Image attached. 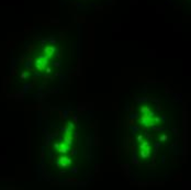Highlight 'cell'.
Listing matches in <instances>:
<instances>
[{"label":"cell","mask_w":191,"mask_h":190,"mask_svg":"<svg viewBox=\"0 0 191 190\" xmlns=\"http://www.w3.org/2000/svg\"><path fill=\"white\" fill-rule=\"evenodd\" d=\"M55 52V47L54 46H47L46 48H45V53L48 55V56H50V55H53V53Z\"/></svg>","instance_id":"cell-2"},{"label":"cell","mask_w":191,"mask_h":190,"mask_svg":"<svg viewBox=\"0 0 191 190\" xmlns=\"http://www.w3.org/2000/svg\"><path fill=\"white\" fill-rule=\"evenodd\" d=\"M47 65V59L44 56H41L40 57V59L36 62V68L37 69H40V70H42V69L45 67Z\"/></svg>","instance_id":"cell-1"}]
</instances>
